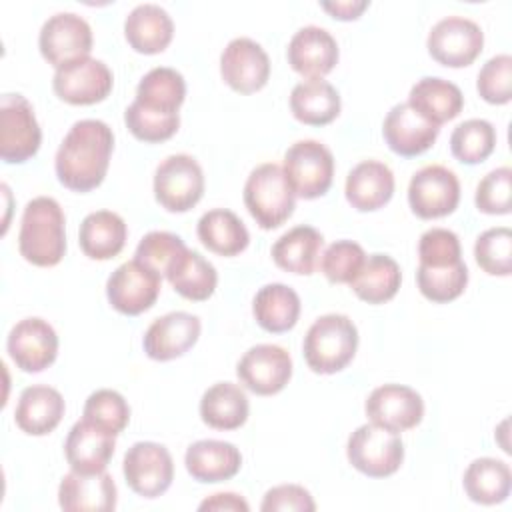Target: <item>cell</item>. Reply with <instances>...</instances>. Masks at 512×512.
<instances>
[{
  "instance_id": "1",
  "label": "cell",
  "mask_w": 512,
  "mask_h": 512,
  "mask_svg": "<svg viewBox=\"0 0 512 512\" xmlns=\"http://www.w3.org/2000/svg\"><path fill=\"white\" fill-rule=\"evenodd\" d=\"M114 148V134L102 120L72 124L58 146L54 168L58 180L74 192H90L102 184Z\"/></svg>"
},
{
  "instance_id": "2",
  "label": "cell",
  "mask_w": 512,
  "mask_h": 512,
  "mask_svg": "<svg viewBox=\"0 0 512 512\" xmlns=\"http://www.w3.org/2000/svg\"><path fill=\"white\" fill-rule=\"evenodd\" d=\"M64 212L50 196L32 198L22 214L18 250L34 266H56L66 252Z\"/></svg>"
},
{
  "instance_id": "3",
  "label": "cell",
  "mask_w": 512,
  "mask_h": 512,
  "mask_svg": "<svg viewBox=\"0 0 512 512\" xmlns=\"http://www.w3.org/2000/svg\"><path fill=\"white\" fill-rule=\"evenodd\" d=\"M358 348L356 324L344 314H324L304 336V360L318 374H334L346 368Z\"/></svg>"
},
{
  "instance_id": "4",
  "label": "cell",
  "mask_w": 512,
  "mask_h": 512,
  "mask_svg": "<svg viewBox=\"0 0 512 512\" xmlns=\"http://www.w3.org/2000/svg\"><path fill=\"white\" fill-rule=\"evenodd\" d=\"M244 204L256 224L264 230L282 226L294 212L292 192L282 166L266 162L256 166L244 184Z\"/></svg>"
},
{
  "instance_id": "5",
  "label": "cell",
  "mask_w": 512,
  "mask_h": 512,
  "mask_svg": "<svg viewBox=\"0 0 512 512\" xmlns=\"http://www.w3.org/2000/svg\"><path fill=\"white\" fill-rule=\"evenodd\" d=\"M348 462L370 478H386L394 474L404 460V444L396 432L376 424L358 426L346 446Z\"/></svg>"
},
{
  "instance_id": "6",
  "label": "cell",
  "mask_w": 512,
  "mask_h": 512,
  "mask_svg": "<svg viewBox=\"0 0 512 512\" xmlns=\"http://www.w3.org/2000/svg\"><path fill=\"white\" fill-rule=\"evenodd\" d=\"M284 176L304 200L324 196L334 176V156L318 140H298L284 154Z\"/></svg>"
},
{
  "instance_id": "7",
  "label": "cell",
  "mask_w": 512,
  "mask_h": 512,
  "mask_svg": "<svg viewBox=\"0 0 512 512\" xmlns=\"http://www.w3.org/2000/svg\"><path fill=\"white\" fill-rule=\"evenodd\" d=\"M42 142V130L32 104L22 94L0 98V156L8 164L30 160Z\"/></svg>"
},
{
  "instance_id": "8",
  "label": "cell",
  "mask_w": 512,
  "mask_h": 512,
  "mask_svg": "<svg viewBox=\"0 0 512 512\" xmlns=\"http://www.w3.org/2000/svg\"><path fill=\"white\" fill-rule=\"evenodd\" d=\"M204 194L200 164L188 154L164 158L154 172V196L168 212H188Z\"/></svg>"
},
{
  "instance_id": "9",
  "label": "cell",
  "mask_w": 512,
  "mask_h": 512,
  "mask_svg": "<svg viewBox=\"0 0 512 512\" xmlns=\"http://www.w3.org/2000/svg\"><path fill=\"white\" fill-rule=\"evenodd\" d=\"M162 288V276L142 264L128 260L120 264L106 282V296L114 310L126 316H138L152 308Z\"/></svg>"
},
{
  "instance_id": "10",
  "label": "cell",
  "mask_w": 512,
  "mask_h": 512,
  "mask_svg": "<svg viewBox=\"0 0 512 512\" xmlns=\"http://www.w3.org/2000/svg\"><path fill=\"white\" fill-rule=\"evenodd\" d=\"M430 56L450 68L472 64L484 46L482 28L464 16H448L438 20L426 40Z\"/></svg>"
},
{
  "instance_id": "11",
  "label": "cell",
  "mask_w": 512,
  "mask_h": 512,
  "mask_svg": "<svg viewBox=\"0 0 512 512\" xmlns=\"http://www.w3.org/2000/svg\"><path fill=\"white\" fill-rule=\"evenodd\" d=\"M122 472L138 496L158 498L174 480V462L166 446L158 442H136L124 454Z\"/></svg>"
},
{
  "instance_id": "12",
  "label": "cell",
  "mask_w": 512,
  "mask_h": 512,
  "mask_svg": "<svg viewBox=\"0 0 512 512\" xmlns=\"http://www.w3.org/2000/svg\"><path fill=\"white\" fill-rule=\"evenodd\" d=\"M408 202L418 218L432 220L448 216L460 202V182L446 166H424L408 184Z\"/></svg>"
},
{
  "instance_id": "13",
  "label": "cell",
  "mask_w": 512,
  "mask_h": 512,
  "mask_svg": "<svg viewBox=\"0 0 512 512\" xmlns=\"http://www.w3.org/2000/svg\"><path fill=\"white\" fill-rule=\"evenodd\" d=\"M38 48L48 64L60 68L90 54L92 28L82 16L74 12H58L42 24Z\"/></svg>"
},
{
  "instance_id": "14",
  "label": "cell",
  "mask_w": 512,
  "mask_h": 512,
  "mask_svg": "<svg viewBox=\"0 0 512 512\" xmlns=\"http://www.w3.org/2000/svg\"><path fill=\"white\" fill-rule=\"evenodd\" d=\"M110 68L96 58H78L56 68L52 88L56 96L74 106H88L102 102L112 90Z\"/></svg>"
},
{
  "instance_id": "15",
  "label": "cell",
  "mask_w": 512,
  "mask_h": 512,
  "mask_svg": "<svg viewBox=\"0 0 512 512\" xmlns=\"http://www.w3.org/2000/svg\"><path fill=\"white\" fill-rule=\"evenodd\" d=\"M240 382L258 396L280 392L292 376V358L278 344H256L238 360Z\"/></svg>"
},
{
  "instance_id": "16",
  "label": "cell",
  "mask_w": 512,
  "mask_h": 512,
  "mask_svg": "<svg viewBox=\"0 0 512 512\" xmlns=\"http://www.w3.org/2000/svg\"><path fill=\"white\" fill-rule=\"evenodd\" d=\"M364 410L372 424L398 434L420 424L424 402L410 386L384 384L370 392Z\"/></svg>"
},
{
  "instance_id": "17",
  "label": "cell",
  "mask_w": 512,
  "mask_h": 512,
  "mask_svg": "<svg viewBox=\"0 0 512 512\" xmlns=\"http://www.w3.org/2000/svg\"><path fill=\"white\" fill-rule=\"evenodd\" d=\"M6 348L20 370L42 372L56 360L58 336L46 320L32 316L12 326Z\"/></svg>"
},
{
  "instance_id": "18",
  "label": "cell",
  "mask_w": 512,
  "mask_h": 512,
  "mask_svg": "<svg viewBox=\"0 0 512 512\" xmlns=\"http://www.w3.org/2000/svg\"><path fill=\"white\" fill-rule=\"evenodd\" d=\"M220 74L232 90L252 94L264 88L270 78L268 54L250 38H234L220 56Z\"/></svg>"
},
{
  "instance_id": "19",
  "label": "cell",
  "mask_w": 512,
  "mask_h": 512,
  "mask_svg": "<svg viewBox=\"0 0 512 512\" xmlns=\"http://www.w3.org/2000/svg\"><path fill=\"white\" fill-rule=\"evenodd\" d=\"M438 132L440 126L426 120L408 102L392 106L382 124V134L388 148L404 158L426 152L436 142Z\"/></svg>"
},
{
  "instance_id": "20",
  "label": "cell",
  "mask_w": 512,
  "mask_h": 512,
  "mask_svg": "<svg viewBox=\"0 0 512 512\" xmlns=\"http://www.w3.org/2000/svg\"><path fill=\"white\" fill-rule=\"evenodd\" d=\"M200 318L190 312H168L156 318L144 334V352L152 360H174L186 354L200 336Z\"/></svg>"
},
{
  "instance_id": "21",
  "label": "cell",
  "mask_w": 512,
  "mask_h": 512,
  "mask_svg": "<svg viewBox=\"0 0 512 512\" xmlns=\"http://www.w3.org/2000/svg\"><path fill=\"white\" fill-rule=\"evenodd\" d=\"M116 446V436L86 418L78 420L64 444V454L72 470L80 474H96L104 472Z\"/></svg>"
},
{
  "instance_id": "22",
  "label": "cell",
  "mask_w": 512,
  "mask_h": 512,
  "mask_svg": "<svg viewBox=\"0 0 512 512\" xmlns=\"http://www.w3.org/2000/svg\"><path fill=\"white\" fill-rule=\"evenodd\" d=\"M286 56L294 72L306 78H322L338 62V44L328 30L304 26L292 36Z\"/></svg>"
},
{
  "instance_id": "23",
  "label": "cell",
  "mask_w": 512,
  "mask_h": 512,
  "mask_svg": "<svg viewBox=\"0 0 512 512\" xmlns=\"http://www.w3.org/2000/svg\"><path fill=\"white\" fill-rule=\"evenodd\" d=\"M58 502L68 512H108L116 508V484L110 474L68 472L58 486Z\"/></svg>"
},
{
  "instance_id": "24",
  "label": "cell",
  "mask_w": 512,
  "mask_h": 512,
  "mask_svg": "<svg viewBox=\"0 0 512 512\" xmlns=\"http://www.w3.org/2000/svg\"><path fill=\"white\" fill-rule=\"evenodd\" d=\"M64 408V398L56 388L32 384L22 390L14 410V420L22 432L30 436H44L60 424Z\"/></svg>"
},
{
  "instance_id": "25",
  "label": "cell",
  "mask_w": 512,
  "mask_h": 512,
  "mask_svg": "<svg viewBox=\"0 0 512 512\" xmlns=\"http://www.w3.org/2000/svg\"><path fill=\"white\" fill-rule=\"evenodd\" d=\"M346 200L360 212H372L390 202L394 194V174L378 160L356 164L346 176Z\"/></svg>"
},
{
  "instance_id": "26",
  "label": "cell",
  "mask_w": 512,
  "mask_h": 512,
  "mask_svg": "<svg viewBox=\"0 0 512 512\" xmlns=\"http://www.w3.org/2000/svg\"><path fill=\"white\" fill-rule=\"evenodd\" d=\"M184 464L198 482H224L238 474L242 466L240 450L224 440H198L188 446Z\"/></svg>"
},
{
  "instance_id": "27",
  "label": "cell",
  "mask_w": 512,
  "mask_h": 512,
  "mask_svg": "<svg viewBox=\"0 0 512 512\" xmlns=\"http://www.w3.org/2000/svg\"><path fill=\"white\" fill-rule=\"evenodd\" d=\"M124 36L136 52L158 54L170 44L174 22L162 6L138 4L124 20Z\"/></svg>"
},
{
  "instance_id": "28",
  "label": "cell",
  "mask_w": 512,
  "mask_h": 512,
  "mask_svg": "<svg viewBox=\"0 0 512 512\" xmlns=\"http://www.w3.org/2000/svg\"><path fill=\"white\" fill-rule=\"evenodd\" d=\"M408 104L426 120L440 126L462 112L464 96L456 84L438 76H426L410 88Z\"/></svg>"
},
{
  "instance_id": "29",
  "label": "cell",
  "mask_w": 512,
  "mask_h": 512,
  "mask_svg": "<svg viewBox=\"0 0 512 512\" xmlns=\"http://www.w3.org/2000/svg\"><path fill=\"white\" fill-rule=\"evenodd\" d=\"M324 238L312 226H294L272 246V260L278 268L292 274H312L320 264Z\"/></svg>"
},
{
  "instance_id": "30",
  "label": "cell",
  "mask_w": 512,
  "mask_h": 512,
  "mask_svg": "<svg viewBox=\"0 0 512 512\" xmlns=\"http://www.w3.org/2000/svg\"><path fill=\"white\" fill-rule=\"evenodd\" d=\"M126 236V222L116 212L98 210L82 220L78 242L88 258L110 260L122 252Z\"/></svg>"
},
{
  "instance_id": "31",
  "label": "cell",
  "mask_w": 512,
  "mask_h": 512,
  "mask_svg": "<svg viewBox=\"0 0 512 512\" xmlns=\"http://www.w3.org/2000/svg\"><path fill=\"white\" fill-rule=\"evenodd\" d=\"M340 106L338 90L322 78L302 80L290 94V110L294 118L308 126L330 124L340 114Z\"/></svg>"
},
{
  "instance_id": "32",
  "label": "cell",
  "mask_w": 512,
  "mask_h": 512,
  "mask_svg": "<svg viewBox=\"0 0 512 512\" xmlns=\"http://www.w3.org/2000/svg\"><path fill=\"white\" fill-rule=\"evenodd\" d=\"M252 314L266 332H288L298 322L300 298L294 288L286 284H266L254 296Z\"/></svg>"
},
{
  "instance_id": "33",
  "label": "cell",
  "mask_w": 512,
  "mask_h": 512,
  "mask_svg": "<svg viewBox=\"0 0 512 512\" xmlns=\"http://www.w3.org/2000/svg\"><path fill=\"white\" fill-rule=\"evenodd\" d=\"M246 392L232 382H216L200 400V418L216 430H236L248 418Z\"/></svg>"
},
{
  "instance_id": "34",
  "label": "cell",
  "mask_w": 512,
  "mask_h": 512,
  "mask_svg": "<svg viewBox=\"0 0 512 512\" xmlns=\"http://www.w3.org/2000/svg\"><path fill=\"white\" fill-rule=\"evenodd\" d=\"M196 232L200 242L210 252L220 256H236L250 242V234L244 222L226 208H214L204 212L198 220Z\"/></svg>"
},
{
  "instance_id": "35",
  "label": "cell",
  "mask_w": 512,
  "mask_h": 512,
  "mask_svg": "<svg viewBox=\"0 0 512 512\" xmlns=\"http://www.w3.org/2000/svg\"><path fill=\"white\" fill-rule=\"evenodd\" d=\"M466 496L476 504H500L512 488V472L506 462L496 458H476L464 472Z\"/></svg>"
},
{
  "instance_id": "36",
  "label": "cell",
  "mask_w": 512,
  "mask_h": 512,
  "mask_svg": "<svg viewBox=\"0 0 512 512\" xmlns=\"http://www.w3.org/2000/svg\"><path fill=\"white\" fill-rule=\"evenodd\" d=\"M400 282L402 272L398 262L386 254H372L352 278L350 288L360 300L368 304H382L396 296Z\"/></svg>"
},
{
  "instance_id": "37",
  "label": "cell",
  "mask_w": 512,
  "mask_h": 512,
  "mask_svg": "<svg viewBox=\"0 0 512 512\" xmlns=\"http://www.w3.org/2000/svg\"><path fill=\"white\" fill-rule=\"evenodd\" d=\"M186 96L184 76L168 66L152 68L138 82L136 100L140 106L160 112V114H178Z\"/></svg>"
},
{
  "instance_id": "38",
  "label": "cell",
  "mask_w": 512,
  "mask_h": 512,
  "mask_svg": "<svg viewBox=\"0 0 512 512\" xmlns=\"http://www.w3.org/2000/svg\"><path fill=\"white\" fill-rule=\"evenodd\" d=\"M172 288L186 300H208L218 284L216 268L196 250H186L166 274Z\"/></svg>"
},
{
  "instance_id": "39",
  "label": "cell",
  "mask_w": 512,
  "mask_h": 512,
  "mask_svg": "<svg viewBox=\"0 0 512 512\" xmlns=\"http://www.w3.org/2000/svg\"><path fill=\"white\" fill-rule=\"evenodd\" d=\"M496 146V130L488 120L470 118L458 124L450 134V150L462 164L484 162Z\"/></svg>"
},
{
  "instance_id": "40",
  "label": "cell",
  "mask_w": 512,
  "mask_h": 512,
  "mask_svg": "<svg viewBox=\"0 0 512 512\" xmlns=\"http://www.w3.org/2000/svg\"><path fill=\"white\" fill-rule=\"evenodd\" d=\"M416 282L422 292L432 302H450L458 298L466 284H468V268L460 260L452 266L432 268V266H418Z\"/></svg>"
},
{
  "instance_id": "41",
  "label": "cell",
  "mask_w": 512,
  "mask_h": 512,
  "mask_svg": "<svg viewBox=\"0 0 512 512\" xmlns=\"http://www.w3.org/2000/svg\"><path fill=\"white\" fill-rule=\"evenodd\" d=\"M474 256L478 266L492 276H508L512 270V232L506 226L490 228L476 238Z\"/></svg>"
},
{
  "instance_id": "42",
  "label": "cell",
  "mask_w": 512,
  "mask_h": 512,
  "mask_svg": "<svg viewBox=\"0 0 512 512\" xmlns=\"http://www.w3.org/2000/svg\"><path fill=\"white\" fill-rule=\"evenodd\" d=\"M84 418L114 436H118L130 420V408L124 396L116 390L102 388L92 392L84 402Z\"/></svg>"
},
{
  "instance_id": "43",
  "label": "cell",
  "mask_w": 512,
  "mask_h": 512,
  "mask_svg": "<svg viewBox=\"0 0 512 512\" xmlns=\"http://www.w3.org/2000/svg\"><path fill=\"white\" fill-rule=\"evenodd\" d=\"M186 244L180 236L164 230L148 232L136 246L134 258L158 272L160 276H166L174 262L186 252Z\"/></svg>"
},
{
  "instance_id": "44",
  "label": "cell",
  "mask_w": 512,
  "mask_h": 512,
  "mask_svg": "<svg viewBox=\"0 0 512 512\" xmlns=\"http://www.w3.org/2000/svg\"><path fill=\"white\" fill-rule=\"evenodd\" d=\"M124 122L126 128L132 132L142 142H164L172 138L180 126V116L178 114H160L152 112L138 102H132L126 112H124Z\"/></svg>"
},
{
  "instance_id": "45",
  "label": "cell",
  "mask_w": 512,
  "mask_h": 512,
  "mask_svg": "<svg viewBox=\"0 0 512 512\" xmlns=\"http://www.w3.org/2000/svg\"><path fill=\"white\" fill-rule=\"evenodd\" d=\"M366 260V254L358 242L336 240L330 244L322 258L320 270L334 284H350Z\"/></svg>"
},
{
  "instance_id": "46",
  "label": "cell",
  "mask_w": 512,
  "mask_h": 512,
  "mask_svg": "<svg viewBox=\"0 0 512 512\" xmlns=\"http://www.w3.org/2000/svg\"><path fill=\"white\" fill-rule=\"evenodd\" d=\"M476 88L490 104H508L512 98V56H492L478 72Z\"/></svg>"
},
{
  "instance_id": "47",
  "label": "cell",
  "mask_w": 512,
  "mask_h": 512,
  "mask_svg": "<svg viewBox=\"0 0 512 512\" xmlns=\"http://www.w3.org/2000/svg\"><path fill=\"white\" fill-rule=\"evenodd\" d=\"M418 258L420 266H452L462 260L460 240L448 228H430L420 236L418 242Z\"/></svg>"
},
{
  "instance_id": "48",
  "label": "cell",
  "mask_w": 512,
  "mask_h": 512,
  "mask_svg": "<svg viewBox=\"0 0 512 512\" xmlns=\"http://www.w3.org/2000/svg\"><path fill=\"white\" fill-rule=\"evenodd\" d=\"M512 194V170L500 166L488 172L476 186L474 202L484 214H508Z\"/></svg>"
},
{
  "instance_id": "49",
  "label": "cell",
  "mask_w": 512,
  "mask_h": 512,
  "mask_svg": "<svg viewBox=\"0 0 512 512\" xmlns=\"http://www.w3.org/2000/svg\"><path fill=\"white\" fill-rule=\"evenodd\" d=\"M262 512H280V510H298V512H312L316 504L310 492L298 484H282L274 486L264 494Z\"/></svg>"
},
{
  "instance_id": "50",
  "label": "cell",
  "mask_w": 512,
  "mask_h": 512,
  "mask_svg": "<svg viewBox=\"0 0 512 512\" xmlns=\"http://www.w3.org/2000/svg\"><path fill=\"white\" fill-rule=\"evenodd\" d=\"M202 512L204 510H234V512H248V502L242 498V496H238V494H234V492H218V494H212L210 498H206L204 502H200V506H198Z\"/></svg>"
},
{
  "instance_id": "51",
  "label": "cell",
  "mask_w": 512,
  "mask_h": 512,
  "mask_svg": "<svg viewBox=\"0 0 512 512\" xmlns=\"http://www.w3.org/2000/svg\"><path fill=\"white\" fill-rule=\"evenodd\" d=\"M320 6L338 20H356L366 8V0H344V2H320Z\"/></svg>"
}]
</instances>
